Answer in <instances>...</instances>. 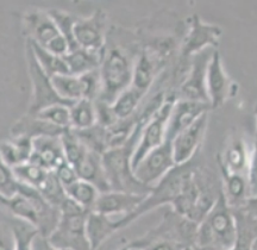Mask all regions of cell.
Wrapping results in <instances>:
<instances>
[{
  "mask_svg": "<svg viewBox=\"0 0 257 250\" xmlns=\"http://www.w3.org/2000/svg\"><path fill=\"white\" fill-rule=\"evenodd\" d=\"M195 241L206 250H233L237 242V224L232 208L223 193L198 224Z\"/></svg>",
  "mask_w": 257,
  "mask_h": 250,
  "instance_id": "6da1fadb",
  "label": "cell"
},
{
  "mask_svg": "<svg viewBox=\"0 0 257 250\" xmlns=\"http://www.w3.org/2000/svg\"><path fill=\"white\" fill-rule=\"evenodd\" d=\"M143 125L137 123L136 129L126 143L117 148L106 150L102 154V165L111 191L130 192L144 195H148L152 191L135 178L133 169V155Z\"/></svg>",
  "mask_w": 257,
  "mask_h": 250,
  "instance_id": "7a4b0ae2",
  "label": "cell"
},
{
  "mask_svg": "<svg viewBox=\"0 0 257 250\" xmlns=\"http://www.w3.org/2000/svg\"><path fill=\"white\" fill-rule=\"evenodd\" d=\"M134 57L123 47L105 46L99 74L101 80V93L98 100L112 104L121 92L133 83Z\"/></svg>",
  "mask_w": 257,
  "mask_h": 250,
  "instance_id": "3957f363",
  "label": "cell"
},
{
  "mask_svg": "<svg viewBox=\"0 0 257 250\" xmlns=\"http://www.w3.org/2000/svg\"><path fill=\"white\" fill-rule=\"evenodd\" d=\"M60 220L49 237V242L60 250H92L86 235L88 211L69 197L59 208Z\"/></svg>",
  "mask_w": 257,
  "mask_h": 250,
  "instance_id": "277c9868",
  "label": "cell"
},
{
  "mask_svg": "<svg viewBox=\"0 0 257 250\" xmlns=\"http://www.w3.org/2000/svg\"><path fill=\"white\" fill-rule=\"evenodd\" d=\"M175 167L172 142L166 141L162 146L144 156L142 161L134 168V175L141 184L152 190Z\"/></svg>",
  "mask_w": 257,
  "mask_h": 250,
  "instance_id": "5b68a950",
  "label": "cell"
},
{
  "mask_svg": "<svg viewBox=\"0 0 257 250\" xmlns=\"http://www.w3.org/2000/svg\"><path fill=\"white\" fill-rule=\"evenodd\" d=\"M174 101L175 100L166 99L160 110L142 128L136 149L133 155V169L142 161L144 156L156 149L157 147L162 146L167 141V124H168L169 114Z\"/></svg>",
  "mask_w": 257,
  "mask_h": 250,
  "instance_id": "8992f818",
  "label": "cell"
},
{
  "mask_svg": "<svg viewBox=\"0 0 257 250\" xmlns=\"http://www.w3.org/2000/svg\"><path fill=\"white\" fill-rule=\"evenodd\" d=\"M27 63L29 76L32 85V101L29 108V114H35L43 108L55 104H66L61 100L54 89L51 78L48 76L38 65L36 57L32 53L30 44L27 42ZM68 105V104H67Z\"/></svg>",
  "mask_w": 257,
  "mask_h": 250,
  "instance_id": "52a82bcc",
  "label": "cell"
},
{
  "mask_svg": "<svg viewBox=\"0 0 257 250\" xmlns=\"http://www.w3.org/2000/svg\"><path fill=\"white\" fill-rule=\"evenodd\" d=\"M207 125L208 112L202 114L199 119L195 120L192 125H189L188 128H186L185 130H182L170 141L176 166L187 165L194 158L205 139Z\"/></svg>",
  "mask_w": 257,
  "mask_h": 250,
  "instance_id": "ba28073f",
  "label": "cell"
},
{
  "mask_svg": "<svg viewBox=\"0 0 257 250\" xmlns=\"http://www.w3.org/2000/svg\"><path fill=\"white\" fill-rule=\"evenodd\" d=\"M74 34L79 48L96 53L104 51L107 42L106 14L96 10L89 17L76 19Z\"/></svg>",
  "mask_w": 257,
  "mask_h": 250,
  "instance_id": "9c48e42d",
  "label": "cell"
},
{
  "mask_svg": "<svg viewBox=\"0 0 257 250\" xmlns=\"http://www.w3.org/2000/svg\"><path fill=\"white\" fill-rule=\"evenodd\" d=\"M147 195L130 193L121 191L101 192L93 208L94 212L105 214L112 218H125L133 214L141 204L143 203Z\"/></svg>",
  "mask_w": 257,
  "mask_h": 250,
  "instance_id": "30bf717a",
  "label": "cell"
},
{
  "mask_svg": "<svg viewBox=\"0 0 257 250\" xmlns=\"http://www.w3.org/2000/svg\"><path fill=\"white\" fill-rule=\"evenodd\" d=\"M213 51L207 49L194 56L191 72L180 87V99L210 104L206 89V72Z\"/></svg>",
  "mask_w": 257,
  "mask_h": 250,
  "instance_id": "8fae6325",
  "label": "cell"
},
{
  "mask_svg": "<svg viewBox=\"0 0 257 250\" xmlns=\"http://www.w3.org/2000/svg\"><path fill=\"white\" fill-rule=\"evenodd\" d=\"M232 82L225 72L219 51L212 54L206 72V89L211 108H219L232 95Z\"/></svg>",
  "mask_w": 257,
  "mask_h": 250,
  "instance_id": "7c38bea8",
  "label": "cell"
},
{
  "mask_svg": "<svg viewBox=\"0 0 257 250\" xmlns=\"http://www.w3.org/2000/svg\"><path fill=\"white\" fill-rule=\"evenodd\" d=\"M210 110V104H206V102L185 100V99L175 100L170 111L168 124H167V141H172L176 135L192 125Z\"/></svg>",
  "mask_w": 257,
  "mask_h": 250,
  "instance_id": "4fadbf2b",
  "label": "cell"
},
{
  "mask_svg": "<svg viewBox=\"0 0 257 250\" xmlns=\"http://www.w3.org/2000/svg\"><path fill=\"white\" fill-rule=\"evenodd\" d=\"M221 29L216 25L204 23L197 16L192 18L191 29L185 38L182 54L185 56H195L201 51L216 47L219 43Z\"/></svg>",
  "mask_w": 257,
  "mask_h": 250,
  "instance_id": "5bb4252c",
  "label": "cell"
},
{
  "mask_svg": "<svg viewBox=\"0 0 257 250\" xmlns=\"http://www.w3.org/2000/svg\"><path fill=\"white\" fill-rule=\"evenodd\" d=\"M24 29L27 31L28 40L43 48H48L61 36L59 29L48 11L28 12L24 16Z\"/></svg>",
  "mask_w": 257,
  "mask_h": 250,
  "instance_id": "9a60e30c",
  "label": "cell"
},
{
  "mask_svg": "<svg viewBox=\"0 0 257 250\" xmlns=\"http://www.w3.org/2000/svg\"><path fill=\"white\" fill-rule=\"evenodd\" d=\"M30 161L51 172L66 162L61 136H40L32 140Z\"/></svg>",
  "mask_w": 257,
  "mask_h": 250,
  "instance_id": "2e32d148",
  "label": "cell"
},
{
  "mask_svg": "<svg viewBox=\"0 0 257 250\" xmlns=\"http://www.w3.org/2000/svg\"><path fill=\"white\" fill-rule=\"evenodd\" d=\"M118 230H120L119 218L107 217L94 211L88 213L86 235L92 250H98Z\"/></svg>",
  "mask_w": 257,
  "mask_h": 250,
  "instance_id": "e0dca14e",
  "label": "cell"
},
{
  "mask_svg": "<svg viewBox=\"0 0 257 250\" xmlns=\"http://www.w3.org/2000/svg\"><path fill=\"white\" fill-rule=\"evenodd\" d=\"M250 156H251V150L248 148L244 140L233 139L224 150L220 159L219 166L221 173L248 176Z\"/></svg>",
  "mask_w": 257,
  "mask_h": 250,
  "instance_id": "ac0fdd59",
  "label": "cell"
},
{
  "mask_svg": "<svg viewBox=\"0 0 257 250\" xmlns=\"http://www.w3.org/2000/svg\"><path fill=\"white\" fill-rule=\"evenodd\" d=\"M79 179L91 182L100 192L111 191L102 165V154L88 149L85 156L75 166Z\"/></svg>",
  "mask_w": 257,
  "mask_h": 250,
  "instance_id": "d6986e66",
  "label": "cell"
},
{
  "mask_svg": "<svg viewBox=\"0 0 257 250\" xmlns=\"http://www.w3.org/2000/svg\"><path fill=\"white\" fill-rule=\"evenodd\" d=\"M32 140L27 136H14V139L0 143V160L11 168L30 161Z\"/></svg>",
  "mask_w": 257,
  "mask_h": 250,
  "instance_id": "ffe728a7",
  "label": "cell"
},
{
  "mask_svg": "<svg viewBox=\"0 0 257 250\" xmlns=\"http://www.w3.org/2000/svg\"><path fill=\"white\" fill-rule=\"evenodd\" d=\"M224 179V197L231 208L242 207L251 197L250 184L246 175L221 173Z\"/></svg>",
  "mask_w": 257,
  "mask_h": 250,
  "instance_id": "44dd1931",
  "label": "cell"
},
{
  "mask_svg": "<svg viewBox=\"0 0 257 250\" xmlns=\"http://www.w3.org/2000/svg\"><path fill=\"white\" fill-rule=\"evenodd\" d=\"M102 54L104 51L96 53V51H89L82 49V48L70 50L64 56L69 69V74L80 76L98 70L101 65Z\"/></svg>",
  "mask_w": 257,
  "mask_h": 250,
  "instance_id": "7402d4cb",
  "label": "cell"
},
{
  "mask_svg": "<svg viewBox=\"0 0 257 250\" xmlns=\"http://www.w3.org/2000/svg\"><path fill=\"white\" fill-rule=\"evenodd\" d=\"M51 82L57 95L66 104L72 105L85 99V86L81 76L73 74L55 75L51 78Z\"/></svg>",
  "mask_w": 257,
  "mask_h": 250,
  "instance_id": "603a6c76",
  "label": "cell"
},
{
  "mask_svg": "<svg viewBox=\"0 0 257 250\" xmlns=\"http://www.w3.org/2000/svg\"><path fill=\"white\" fill-rule=\"evenodd\" d=\"M98 124L95 101L81 99L70 105V129L82 131Z\"/></svg>",
  "mask_w": 257,
  "mask_h": 250,
  "instance_id": "cb8c5ba5",
  "label": "cell"
},
{
  "mask_svg": "<svg viewBox=\"0 0 257 250\" xmlns=\"http://www.w3.org/2000/svg\"><path fill=\"white\" fill-rule=\"evenodd\" d=\"M156 76V63L153 60V57L149 55L148 51H142L140 56L137 57L136 62H135L134 68V76H133V83L135 88L142 93H146L149 91L152 87L154 80Z\"/></svg>",
  "mask_w": 257,
  "mask_h": 250,
  "instance_id": "d4e9b609",
  "label": "cell"
},
{
  "mask_svg": "<svg viewBox=\"0 0 257 250\" xmlns=\"http://www.w3.org/2000/svg\"><path fill=\"white\" fill-rule=\"evenodd\" d=\"M144 95H146L144 93L138 91L134 86H130L121 92L111 104L112 111H113L115 117L119 120H125L136 116Z\"/></svg>",
  "mask_w": 257,
  "mask_h": 250,
  "instance_id": "484cf974",
  "label": "cell"
},
{
  "mask_svg": "<svg viewBox=\"0 0 257 250\" xmlns=\"http://www.w3.org/2000/svg\"><path fill=\"white\" fill-rule=\"evenodd\" d=\"M27 42L30 44V48L35 57H36L38 65L48 76L53 78L55 75L69 74V69L66 60H64V56L55 55V54L50 53V51L34 43L30 40H28Z\"/></svg>",
  "mask_w": 257,
  "mask_h": 250,
  "instance_id": "4316f807",
  "label": "cell"
},
{
  "mask_svg": "<svg viewBox=\"0 0 257 250\" xmlns=\"http://www.w3.org/2000/svg\"><path fill=\"white\" fill-rule=\"evenodd\" d=\"M66 193L67 197H69L75 203H78L86 211L91 212L94 208L99 194L101 192L91 182L79 179V180L70 185L69 187L66 188Z\"/></svg>",
  "mask_w": 257,
  "mask_h": 250,
  "instance_id": "83f0119b",
  "label": "cell"
},
{
  "mask_svg": "<svg viewBox=\"0 0 257 250\" xmlns=\"http://www.w3.org/2000/svg\"><path fill=\"white\" fill-rule=\"evenodd\" d=\"M162 232V235L154 232L153 237L138 239L137 242H134L131 246L141 250H187L185 241L173 237V233L170 235L168 231Z\"/></svg>",
  "mask_w": 257,
  "mask_h": 250,
  "instance_id": "f1b7e54d",
  "label": "cell"
},
{
  "mask_svg": "<svg viewBox=\"0 0 257 250\" xmlns=\"http://www.w3.org/2000/svg\"><path fill=\"white\" fill-rule=\"evenodd\" d=\"M38 119L46 121L51 127L66 131L70 129V105L55 104L41 110L37 113L31 114Z\"/></svg>",
  "mask_w": 257,
  "mask_h": 250,
  "instance_id": "f546056e",
  "label": "cell"
},
{
  "mask_svg": "<svg viewBox=\"0 0 257 250\" xmlns=\"http://www.w3.org/2000/svg\"><path fill=\"white\" fill-rule=\"evenodd\" d=\"M38 192L48 204H50L51 206L57 208V210L67 198L66 188L61 184L55 173L51 171L48 173L44 181L38 187Z\"/></svg>",
  "mask_w": 257,
  "mask_h": 250,
  "instance_id": "4dcf8cb0",
  "label": "cell"
},
{
  "mask_svg": "<svg viewBox=\"0 0 257 250\" xmlns=\"http://www.w3.org/2000/svg\"><path fill=\"white\" fill-rule=\"evenodd\" d=\"M12 171H14V174L19 184L29 186V187L37 188V190L42 182L44 181L48 173L50 172L31 161H28L23 163V165L15 167V168H12Z\"/></svg>",
  "mask_w": 257,
  "mask_h": 250,
  "instance_id": "1f68e13d",
  "label": "cell"
},
{
  "mask_svg": "<svg viewBox=\"0 0 257 250\" xmlns=\"http://www.w3.org/2000/svg\"><path fill=\"white\" fill-rule=\"evenodd\" d=\"M48 14L50 15L51 18H53L54 23L56 24L61 36H62L64 40L67 41V43L69 44L70 50H74L76 49V48H79L75 41V34H74L76 19L74 18L73 16H70L68 12L61 11V10H56V9L48 10Z\"/></svg>",
  "mask_w": 257,
  "mask_h": 250,
  "instance_id": "d6a6232c",
  "label": "cell"
},
{
  "mask_svg": "<svg viewBox=\"0 0 257 250\" xmlns=\"http://www.w3.org/2000/svg\"><path fill=\"white\" fill-rule=\"evenodd\" d=\"M19 182L11 167L0 160V197L10 198L18 193Z\"/></svg>",
  "mask_w": 257,
  "mask_h": 250,
  "instance_id": "836d02e7",
  "label": "cell"
},
{
  "mask_svg": "<svg viewBox=\"0 0 257 250\" xmlns=\"http://www.w3.org/2000/svg\"><path fill=\"white\" fill-rule=\"evenodd\" d=\"M19 225L14 227L16 235V241H17V248L16 250H32V241L35 236L37 235V230L29 225V224L21 222Z\"/></svg>",
  "mask_w": 257,
  "mask_h": 250,
  "instance_id": "e575fe53",
  "label": "cell"
},
{
  "mask_svg": "<svg viewBox=\"0 0 257 250\" xmlns=\"http://www.w3.org/2000/svg\"><path fill=\"white\" fill-rule=\"evenodd\" d=\"M53 172L55 173L57 178H59L60 182L64 186V188L69 187V186L74 184L76 180H79V175L78 173H76V169L67 161L63 162L62 165L57 167L55 171Z\"/></svg>",
  "mask_w": 257,
  "mask_h": 250,
  "instance_id": "d590c367",
  "label": "cell"
},
{
  "mask_svg": "<svg viewBox=\"0 0 257 250\" xmlns=\"http://www.w3.org/2000/svg\"><path fill=\"white\" fill-rule=\"evenodd\" d=\"M17 248V241L14 229L0 224V250H16Z\"/></svg>",
  "mask_w": 257,
  "mask_h": 250,
  "instance_id": "8d00e7d4",
  "label": "cell"
},
{
  "mask_svg": "<svg viewBox=\"0 0 257 250\" xmlns=\"http://www.w3.org/2000/svg\"><path fill=\"white\" fill-rule=\"evenodd\" d=\"M248 179L250 184V193H251V197H255L257 195V139L251 149Z\"/></svg>",
  "mask_w": 257,
  "mask_h": 250,
  "instance_id": "74e56055",
  "label": "cell"
},
{
  "mask_svg": "<svg viewBox=\"0 0 257 250\" xmlns=\"http://www.w3.org/2000/svg\"><path fill=\"white\" fill-rule=\"evenodd\" d=\"M32 250H60L54 246L49 242L47 237H43L41 235L35 236L34 241H32Z\"/></svg>",
  "mask_w": 257,
  "mask_h": 250,
  "instance_id": "f35d334b",
  "label": "cell"
},
{
  "mask_svg": "<svg viewBox=\"0 0 257 250\" xmlns=\"http://www.w3.org/2000/svg\"><path fill=\"white\" fill-rule=\"evenodd\" d=\"M242 208L245 211L249 216H251L253 219L257 220V195L255 197H250L246 203L243 205Z\"/></svg>",
  "mask_w": 257,
  "mask_h": 250,
  "instance_id": "ab89813d",
  "label": "cell"
},
{
  "mask_svg": "<svg viewBox=\"0 0 257 250\" xmlns=\"http://www.w3.org/2000/svg\"><path fill=\"white\" fill-rule=\"evenodd\" d=\"M249 250H257V237L252 241V243H251V245H250Z\"/></svg>",
  "mask_w": 257,
  "mask_h": 250,
  "instance_id": "60d3db41",
  "label": "cell"
},
{
  "mask_svg": "<svg viewBox=\"0 0 257 250\" xmlns=\"http://www.w3.org/2000/svg\"><path fill=\"white\" fill-rule=\"evenodd\" d=\"M118 250H133V248H131V246L128 245V246H123V248H120V249H118Z\"/></svg>",
  "mask_w": 257,
  "mask_h": 250,
  "instance_id": "b9f144b4",
  "label": "cell"
},
{
  "mask_svg": "<svg viewBox=\"0 0 257 250\" xmlns=\"http://www.w3.org/2000/svg\"><path fill=\"white\" fill-rule=\"evenodd\" d=\"M131 246V245H130ZM131 248H133V250H141V249H138V248H134V246H131Z\"/></svg>",
  "mask_w": 257,
  "mask_h": 250,
  "instance_id": "7bdbcfd3",
  "label": "cell"
}]
</instances>
